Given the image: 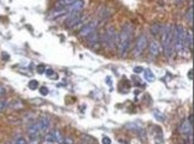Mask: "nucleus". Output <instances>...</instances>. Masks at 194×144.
Returning <instances> with one entry per match:
<instances>
[{
	"mask_svg": "<svg viewBox=\"0 0 194 144\" xmlns=\"http://www.w3.org/2000/svg\"><path fill=\"white\" fill-rule=\"evenodd\" d=\"M97 25H98V22H97V21H92V22L86 23L85 25L82 27V29L80 30L78 35H80L81 37H87V36H88V35H91L93 31H95V29H97Z\"/></svg>",
	"mask_w": 194,
	"mask_h": 144,
	"instance_id": "nucleus-7",
	"label": "nucleus"
},
{
	"mask_svg": "<svg viewBox=\"0 0 194 144\" xmlns=\"http://www.w3.org/2000/svg\"><path fill=\"white\" fill-rule=\"evenodd\" d=\"M162 29H163V25L159 24V23H155L151 27V32H152L153 36H158V35L162 34Z\"/></svg>",
	"mask_w": 194,
	"mask_h": 144,
	"instance_id": "nucleus-15",
	"label": "nucleus"
},
{
	"mask_svg": "<svg viewBox=\"0 0 194 144\" xmlns=\"http://www.w3.org/2000/svg\"><path fill=\"white\" fill-rule=\"evenodd\" d=\"M75 0H59L57 4H55V10H65V8L70 6Z\"/></svg>",
	"mask_w": 194,
	"mask_h": 144,
	"instance_id": "nucleus-14",
	"label": "nucleus"
},
{
	"mask_svg": "<svg viewBox=\"0 0 194 144\" xmlns=\"http://www.w3.org/2000/svg\"><path fill=\"white\" fill-rule=\"evenodd\" d=\"M44 142L46 144H51V143H55V135H53V131L51 132H47L45 133V138H44Z\"/></svg>",
	"mask_w": 194,
	"mask_h": 144,
	"instance_id": "nucleus-18",
	"label": "nucleus"
},
{
	"mask_svg": "<svg viewBox=\"0 0 194 144\" xmlns=\"http://www.w3.org/2000/svg\"><path fill=\"white\" fill-rule=\"evenodd\" d=\"M4 94H5V89H4V88L0 85V96H3Z\"/></svg>",
	"mask_w": 194,
	"mask_h": 144,
	"instance_id": "nucleus-31",
	"label": "nucleus"
},
{
	"mask_svg": "<svg viewBox=\"0 0 194 144\" xmlns=\"http://www.w3.org/2000/svg\"><path fill=\"white\" fill-rule=\"evenodd\" d=\"M180 132L185 136H191L192 135V124L189 119H186L185 122H182V125L180 126Z\"/></svg>",
	"mask_w": 194,
	"mask_h": 144,
	"instance_id": "nucleus-11",
	"label": "nucleus"
},
{
	"mask_svg": "<svg viewBox=\"0 0 194 144\" xmlns=\"http://www.w3.org/2000/svg\"><path fill=\"white\" fill-rule=\"evenodd\" d=\"M117 40H118V34L116 32L115 28H112V27L107 28L106 31H105V35H104V45H105V47L109 48V49H113L117 43Z\"/></svg>",
	"mask_w": 194,
	"mask_h": 144,
	"instance_id": "nucleus-4",
	"label": "nucleus"
},
{
	"mask_svg": "<svg viewBox=\"0 0 194 144\" xmlns=\"http://www.w3.org/2000/svg\"><path fill=\"white\" fill-rule=\"evenodd\" d=\"M148 49H149V54H151L152 57H157V55L159 54V52H160V45H159V42H158V41H152V42H149Z\"/></svg>",
	"mask_w": 194,
	"mask_h": 144,
	"instance_id": "nucleus-13",
	"label": "nucleus"
},
{
	"mask_svg": "<svg viewBox=\"0 0 194 144\" xmlns=\"http://www.w3.org/2000/svg\"><path fill=\"white\" fill-rule=\"evenodd\" d=\"M144 71V68L141 67V66H136V67H134V72L135 73H141Z\"/></svg>",
	"mask_w": 194,
	"mask_h": 144,
	"instance_id": "nucleus-30",
	"label": "nucleus"
},
{
	"mask_svg": "<svg viewBox=\"0 0 194 144\" xmlns=\"http://www.w3.org/2000/svg\"><path fill=\"white\" fill-rule=\"evenodd\" d=\"M142 73H144V77H145V81H146V82H155V73H153L151 70H144Z\"/></svg>",
	"mask_w": 194,
	"mask_h": 144,
	"instance_id": "nucleus-16",
	"label": "nucleus"
},
{
	"mask_svg": "<svg viewBox=\"0 0 194 144\" xmlns=\"http://www.w3.org/2000/svg\"><path fill=\"white\" fill-rule=\"evenodd\" d=\"M53 135H55V141L57 143L62 144L63 139H64V137H63L62 132L59 131V130H53Z\"/></svg>",
	"mask_w": 194,
	"mask_h": 144,
	"instance_id": "nucleus-19",
	"label": "nucleus"
},
{
	"mask_svg": "<svg viewBox=\"0 0 194 144\" xmlns=\"http://www.w3.org/2000/svg\"><path fill=\"white\" fill-rule=\"evenodd\" d=\"M147 47V36L145 34H140L136 41H135V46H134V57H139L142 54V52L146 49Z\"/></svg>",
	"mask_w": 194,
	"mask_h": 144,
	"instance_id": "nucleus-5",
	"label": "nucleus"
},
{
	"mask_svg": "<svg viewBox=\"0 0 194 144\" xmlns=\"http://www.w3.org/2000/svg\"><path fill=\"white\" fill-rule=\"evenodd\" d=\"M85 6L83 0H75L70 6L66 7V12L68 13H72V12H81V10Z\"/></svg>",
	"mask_w": 194,
	"mask_h": 144,
	"instance_id": "nucleus-9",
	"label": "nucleus"
},
{
	"mask_svg": "<svg viewBox=\"0 0 194 144\" xmlns=\"http://www.w3.org/2000/svg\"><path fill=\"white\" fill-rule=\"evenodd\" d=\"M83 16L81 15V12H72V13H69L66 21H65V24L68 28H75L77 25L80 21L82 19Z\"/></svg>",
	"mask_w": 194,
	"mask_h": 144,
	"instance_id": "nucleus-8",
	"label": "nucleus"
},
{
	"mask_svg": "<svg viewBox=\"0 0 194 144\" xmlns=\"http://www.w3.org/2000/svg\"><path fill=\"white\" fill-rule=\"evenodd\" d=\"M38 124H39V127H40L41 133H47L48 130H50V127H51V122H50V119L46 118V117L41 118Z\"/></svg>",
	"mask_w": 194,
	"mask_h": 144,
	"instance_id": "nucleus-12",
	"label": "nucleus"
},
{
	"mask_svg": "<svg viewBox=\"0 0 194 144\" xmlns=\"http://www.w3.org/2000/svg\"><path fill=\"white\" fill-rule=\"evenodd\" d=\"M101 143L102 144H111V139H110L109 137H104V138L101 139Z\"/></svg>",
	"mask_w": 194,
	"mask_h": 144,
	"instance_id": "nucleus-29",
	"label": "nucleus"
},
{
	"mask_svg": "<svg viewBox=\"0 0 194 144\" xmlns=\"http://www.w3.org/2000/svg\"><path fill=\"white\" fill-rule=\"evenodd\" d=\"M62 144H74V139L72 138H70V137H64V139H63Z\"/></svg>",
	"mask_w": 194,
	"mask_h": 144,
	"instance_id": "nucleus-26",
	"label": "nucleus"
},
{
	"mask_svg": "<svg viewBox=\"0 0 194 144\" xmlns=\"http://www.w3.org/2000/svg\"><path fill=\"white\" fill-rule=\"evenodd\" d=\"M172 41H174V48L179 54H182L186 48V30L182 25L176 24L174 27V34H172Z\"/></svg>",
	"mask_w": 194,
	"mask_h": 144,
	"instance_id": "nucleus-2",
	"label": "nucleus"
},
{
	"mask_svg": "<svg viewBox=\"0 0 194 144\" xmlns=\"http://www.w3.org/2000/svg\"><path fill=\"white\" fill-rule=\"evenodd\" d=\"M132 34L133 28L127 24L123 27V29L118 34V40H117V46H118V53L121 57H124L128 53L129 47L132 45Z\"/></svg>",
	"mask_w": 194,
	"mask_h": 144,
	"instance_id": "nucleus-1",
	"label": "nucleus"
},
{
	"mask_svg": "<svg viewBox=\"0 0 194 144\" xmlns=\"http://www.w3.org/2000/svg\"><path fill=\"white\" fill-rule=\"evenodd\" d=\"M186 18H187V21H188V23L193 22V7H192V6L188 8V11H187V13H186Z\"/></svg>",
	"mask_w": 194,
	"mask_h": 144,
	"instance_id": "nucleus-22",
	"label": "nucleus"
},
{
	"mask_svg": "<svg viewBox=\"0 0 194 144\" xmlns=\"http://www.w3.org/2000/svg\"><path fill=\"white\" fill-rule=\"evenodd\" d=\"M28 87L31 90H36V89H39V82L36 79H31L30 82L28 83Z\"/></svg>",
	"mask_w": 194,
	"mask_h": 144,
	"instance_id": "nucleus-20",
	"label": "nucleus"
},
{
	"mask_svg": "<svg viewBox=\"0 0 194 144\" xmlns=\"http://www.w3.org/2000/svg\"><path fill=\"white\" fill-rule=\"evenodd\" d=\"M8 107V100L0 99V112H4Z\"/></svg>",
	"mask_w": 194,
	"mask_h": 144,
	"instance_id": "nucleus-21",
	"label": "nucleus"
},
{
	"mask_svg": "<svg viewBox=\"0 0 194 144\" xmlns=\"http://www.w3.org/2000/svg\"><path fill=\"white\" fill-rule=\"evenodd\" d=\"M172 34H174V27L171 24L164 25L162 29V43H163L164 53L166 54V57H170L174 51Z\"/></svg>",
	"mask_w": 194,
	"mask_h": 144,
	"instance_id": "nucleus-3",
	"label": "nucleus"
},
{
	"mask_svg": "<svg viewBox=\"0 0 194 144\" xmlns=\"http://www.w3.org/2000/svg\"><path fill=\"white\" fill-rule=\"evenodd\" d=\"M39 91H40V94H41V95H44V96H46L47 94H48V88H47V87H41V88H40L39 89Z\"/></svg>",
	"mask_w": 194,
	"mask_h": 144,
	"instance_id": "nucleus-25",
	"label": "nucleus"
},
{
	"mask_svg": "<svg viewBox=\"0 0 194 144\" xmlns=\"http://www.w3.org/2000/svg\"><path fill=\"white\" fill-rule=\"evenodd\" d=\"M45 72H46V75H47V76H48V77H55V71H53V70H51V68H48V70H46Z\"/></svg>",
	"mask_w": 194,
	"mask_h": 144,
	"instance_id": "nucleus-28",
	"label": "nucleus"
},
{
	"mask_svg": "<svg viewBox=\"0 0 194 144\" xmlns=\"http://www.w3.org/2000/svg\"><path fill=\"white\" fill-rule=\"evenodd\" d=\"M87 42H88V45L91 46L92 48H95V46L98 47L99 45V42H100V38H99V34L97 32V31H93L91 35H88L87 36Z\"/></svg>",
	"mask_w": 194,
	"mask_h": 144,
	"instance_id": "nucleus-10",
	"label": "nucleus"
},
{
	"mask_svg": "<svg viewBox=\"0 0 194 144\" xmlns=\"http://www.w3.org/2000/svg\"><path fill=\"white\" fill-rule=\"evenodd\" d=\"M51 144H55V143H51Z\"/></svg>",
	"mask_w": 194,
	"mask_h": 144,
	"instance_id": "nucleus-33",
	"label": "nucleus"
},
{
	"mask_svg": "<svg viewBox=\"0 0 194 144\" xmlns=\"http://www.w3.org/2000/svg\"><path fill=\"white\" fill-rule=\"evenodd\" d=\"M41 135H42V133H41V131H40L39 124H38V122H34L33 125L29 126V129H28V136L30 138V142H33V143H38Z\"/></svg>",
	"mask_w": 194,
	"mask_h": 144,
	"instance_id": "nucleus-6",
	"label": "nucleus"
},
{
	"mask_svg": "<svg viewBox=\"0 0 194 144\" xmlns=\"http://www.w3.org/2000/svg\"><path fill=\"white\" fill-rule=\"evenodd\" d=\"M36 70H38V73H45V71H46V68H45L44 65H39L36 67Z\"/></svg>",
	"mask_w": 194,
	"mask_h": 144,
	"instance_id": "nucleus-27",
	"label": "nucleus"
},
{
	"mask_svg": "<svg viewBox=\"0 0 194 144\" xmlns=\"http://www.w3.org/2000/svg\"><path fill=\"white\" fill-rule=\"evenodd\" d=\"M13 103H15V106H11V108H13V109H16V108H19V107H22L23 105H22V102H21V100H15V101H12Z\"/></svg>",
	"mask_w": 194,
	"mask_h": 144,
	"instance_id": "nucleus-24",
	"label": "nucleus"
},
{
	"mask_svg": "<svg viewBox=\"0 0 194 144\" xmlns=\"http://www.w3.org/2000/svg\"><path fill=\"white\" fill-rule=\"evenodd\" d=\"M3 59H4V60H8V59H10V57H8V54H3Z\"/></svg>",
	"mask_w": 194,
	"mask_h": 144,
	"instance_id": "nucleus-32",
	"label": "nucleus"
},
{
	"mask_svg": "<svg viewBox=\"0 0 194 144\" xmlns=\"http://www.w3.org/2000/svg\"><path fill=\"white\" fill-rule=\"evenodd\" d=\"M15 144H28V142H27V139L23 138V137H18L15 141Z\"/></svg>",
	"mask_w": 194,
	"mask_h": 144,
	"instance_id": "nucleus-23",
	"label": "nucleus"
},
{
	"mask_svg": "<svg viewBox=\"0 0 194 144\" xmlns=\"http://www.w3.org/2000/svg\"><path fill=\"white\" fill-rule=\"evenodd\" d=\"M186 46L189 48V49H192L193 48V32L192 30H188L186 34Z\"/></svg>",
	"mask_w": 194,
	"mask_h": 144,
	"instance_id": "nucleus-17",
	"label": "nucleus"
}]
</instances>
